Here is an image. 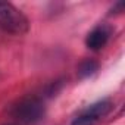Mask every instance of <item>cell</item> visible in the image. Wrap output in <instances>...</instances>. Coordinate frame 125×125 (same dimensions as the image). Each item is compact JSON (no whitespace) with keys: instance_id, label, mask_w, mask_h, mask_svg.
<instances>
[{"instance_id":"6da1fadb","label":"cell","mask_w":125,"mask_h":125,"mask_svg":"<svg viewBox=\"0 0 125 125\" xmlns=\"http://www.w3.org/2000/svg\"><path fill=\"white\" fill-rule=\"evenodd\" d=\"M10 115L16 121V125H34L44 118L46 106L43 99L37 96H27L12 106Z\"/></svg>"},{"instance_id":"7a4b0ae2","label":"cell","mask_w":125,"mask_h":125,"mask_svg":"<svg viewBox=\"0 0 125 125\" xmlns=\"http://www.w3.org/2000/svg\"><path fill=\"white\" fill-rule=\"evenodd\" d=\"M0 28L12 35H24L30 30V21L12 3L0 2Z\"/></svg>"},{"instance_id":"3957f363","label":"cell","mask_w":125,"mask_h":125,"mask_svg":"<svg viewBox=\"0 0 125 125\" xmlns=\"http://www.w3.org/2000/svg\"><path fill=\"white\" fill-rule=\"evenodd\" d=\"M113 107L110 99H103L96 103L88 104L72 119L71 125H97L103 118H106Z\"/></svg>"},{"instance_id":"277c9868","label":"cell","mask_w":125,"mask_h":125,"mask_svg":"<svg viewBox=\"0 0 125 125\" xmlns=\"http://www.w3.org/2000/svg\"><path fill=\"white\" fill-rule=\"evenodd\" d=\"M112 34H113V27L112 25H109V24H99L87 34L85 46L90 50H100L109 43Z\"/></svg>"},{"instance_id":"5b68a950","label":"cell","mask_w":125,"mask_h":125,"mask_svg":"<svg viewBox=\"0 0 125 125\" xmlns=\"http://www.w3.org/2000/svg\"><path fill=\"white\" fill-rule=\"evenodd\" d=\"M99 71V62L94 59H84L81 63L78 65V77L80 78H88L94 75Z\"/></svg>"},{"instance_id":"8992f818","label":"cell","mask_w":125,"mask_h":125,"mask_svg":"<svg viewBox=\"0 0 125 125\" xmlns=\"http://www.w3.org/2000/svg\"><path fill=\"white\" fill-rule=\"evenodd\" d=\"M5 125H16V124H5Z\"/></svg>"}]
</instances>
